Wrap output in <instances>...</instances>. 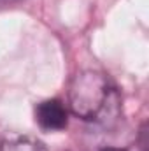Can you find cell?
I'll return each instance as SVG.
<instances>
[{"instance_id":"obj_1","label":"cell","mask_w":149,"mask_h":151,"mask_svg":"<svg viewBox=\"0 0 149 151\" xmlns=\"http://www.w3.org/2000/svg\"><path fill=\"white\" fill-rule=\"evenodd\" d=\"M69 107L74 116L84 121L107 123L119 113L117 88L100 70H81L69 84Z\"/></svg>"},{"instance_id":"obj_2","label":"cell","mask_w":149,"mask_h":151,"mask_svg":"<svg viewBox=\"0 0 149 151\" xmlns=\"http://www.w3.org/2000/svg\"><path fill=\"white\" fill-rule=\"evenodd\" d=\"M35 121L46 132H60L69 123V111L60 99H47L35 106Z\"/></svg>"},{"instance_id":"obj_3","label":"cell","mask_w":149,"mask_h":151,"mask_svg":"<svg viewBox=\"0 0 149 151\" xmlns=\"http://www.w3.org/2000/svg\"><path fill=\"white\" fill-rule=\"evenodd\" d=\"M0 151H47V148L32 137H12L4 141Z\"/></svg>"},{"instance_id":"obj_4","label":"cell","mask_w":149,"mask_h":151,"mask_svg":"<svg viewBox=\"0 0 149 151\" xmlns=\"http://www.w3.org/2000/svg\"><path fill=\"white\" fill-rule=\"evenodd\" d=\"M21 2H25V0H0V11L9 9V7H14V5L21 4Z\"/></svg>"},{"instance_id":"obj_5","label":"cell","mask_w":149,"mask_h":151,"mask_svg":"<svg viewBox=\"0 0 149 151\" xmlns=\"http://www.w3.org/2000/svg\"><path fill=\"white\" fill-rule=\"evenodd\" d=\"M102 151H125V150H119V148H105V150Z\"/></svg>"}]
</instances>
